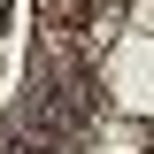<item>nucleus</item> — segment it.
<instances>
[{
  "label": "nucleus",
  "instance_id": "2",
  "mask_svg": "<svg viewBox=\"0 0 154 154\" xmlns=\"http://www.w3.org/2000/svg\"><path fill=\"white\" fill-rule=\"evenodd\" d=\"M0 154H46V139H38V131H16V139H0Z\"/></svg>",
  "mask_w": 154,
  "mask_h": 154
},
{
  "label": "nucleus",
  "instance_id": "1",
  "mask_svg": "<svg viewBox=\"0 0 154 154\" xmlns=\"http://www.w3.org/2000/svg\"><path fill=\"white\" fill-rule=\"evenodd\" d=\"M85 116H93V85L77 77V85H62V93H46V100H38V108H31V123L54 139V131H77Z\"/></svg>",
  "mask_w": 154,
  "mask_h": 154
}]
</instances>
